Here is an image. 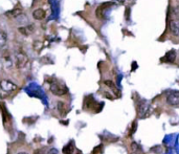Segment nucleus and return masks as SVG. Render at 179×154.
I'll use <instances>...</instances> for the list:
<instances>
[{"label":"nucleus","instance_id":"obj_5","mask_svg":"<svg viewBox=\"0 0 179 154\" xmlns=\"http://www.w3.org/2000/svg\"><path fill=\"white\" fill-rule=\"evenodd\" d=\"M0 89H1L3 92L11 93V92H13L14 90L17 89V86L15 85L13 82H11V81L2 80L1 82H0Z\"/></svg>","mask_w":179,"mask_h":154},{"label":"nucleus","instance_id":"obj_9","mask_svg":"<svg viewBox=\"0 0 179 154\" xmlns=\"http://www.w3.org/2000/svg\"><path fill=\"white\" fill-rule=\"evenodd\" d=\"M45 16H46V13L42 8H37V10L32 12V17H34L36 20H42L45 18Z\"/></svg>","mask_w":179,"mask_h":154},{"label":"nucleus","instance_id":"obj_10","mask_svg":"<svg viewBox=\"0 0 179 154\" xmlns=\"http://www.w3.org/2000/svg\"><path fill=\"white\" fill-rule=\"evenodd\" d=\"M76 151V146H74V141H70L66 146H64L63 148V153L64 154H73V152Z\"/></svg>","mask_w":179,"mask_h":154},{"label":"nucleus","instance_id":"obj_2","mask_svg":"<svg viewBox=\"0 0 179 154\" xmlns=\"http://www.w3.org/2000/svg\"><path fill=\"white\" fill-rule=\"evenodd\" d=\"M113 2H105V3H102L97 8V11H95V15H97V17L98 19H104L105 18V14L107 12L109 11L110 8L113 7Z\"/></svg>","mask_w":179,"mask_h":154},{"label":"nucleus","instance_id":"obj_3","mask_svg":"<svg viewBox=\"0 0 179 154\" xmlns=\"http://www.w3.org/2000/svg\"><path fill=\"white\" fill-rule=\"evenodd\" d=\"M28 62V58L27 56L25 55L22 51H19V53L16 54V67L17 68H23L25 67V65L27 64Z\"/></svg>","mask_w":179,"mask_h":154},{"label":"nucleus","instance_id":"obj_14","mask_svg":"<svg viewBox=\"0 0 179 154\" xmlns=\"http://www.w3.org/2000/svg\"><path fill=\"white\" fill-rule=\"evenodd\" d=\"M151 150H152V152H154L156 154H160L162 152V147L159 146V145H157V146H155V147H152Z\"/></svg>","mask_w":179,"mask_h":154},{"label":"nucleus","instance_id":"obj_16","mask_svg":"<svg viewBox=\"0 0 179 154\" xmlns=\"http://www.w3.org/2000/svg\"><path fill=\"white\" fill-rule=\"evenodd\" d=\"M34 154H48V153H47L46 151L43 150V149H37L34 152Z\"/></svg>","mask_w":179,"mask_h":154},{"label":"nucleus","instance_id":"obj_1","mask_svg":"<svg viewBox=\"0 0 179 154\" xmlns=\"http://www.w3.org/2000/svg\"><path fill=\"white\" fill-rule=\"evenodd\" d=\"M49 89H50V91H52V95H58V96L66 95L67 91H68L67 87L65 86L63 83H60V82H58V81H53V82L50 83Z\"/></svg>","mask_w":179,"mask_h":154},{"label":"nucleus","instance_id":"obj_15","mask_svg":"<svg viewBox=\"0 0 179 154\" xmlns=\"http://www.w3.org/2000/svg\"><path fill=\"white\" fill-rule=\"evenodd\" d=\"M103 146L102 145H100V146H97V147H95L94 148V150L92 151V154H102L103 152Z\"/></svg>","mask_w":179,"mask_h":154},{"label":"nucleus","instance_id":"obj_8","mask_svg":"<svg viewBox=\"0 0 179 154\" xmlns=\"http://www.w3.org/2000/svg\"><path fill=\"white\" fill-rule=\"evenodd\" d=\"M170 31H171L173 35L179 38V22H177L174 19L170 21Z\"/></svg>","mask_w":179,"mask_h":154},{"label":"nucleus","instance_id":"obj_6","mask_svg":"<svg viewBox=\"0 0 179 154\" xmlns=\"http://www.w3.org/2000/svg\"><path fill=\"white\" fill-rule=\"evenodd\" d=\"M149 109V104L146 100H142L138 103V106H137V113L141 117H145L147 114V111Z\"/></svg>","mask_w":179,"mask_h":154},{"label":"nucleus","instance_id":"obj_19","mask_svg":"<svg viewBox=\"0 0 179 154\" xmlns=\"http://www.w3.org/2000/svg\"><path fill=\"white\" fill-rule=\"evenodd\" d=\"M135 130H136V122H134L133 123V126H132V130H131V133L130 134H133L134 132H135Z\"/></svg>","mask_w":179,"mask_h":154},{"label":"nucleus","instance_id":"obj_7","mask_svg":"<svg viewBox=\"0 0 179 154\" xmlns=\"http://www.w3.org/2000/svg\"><path fill=\"white\" fill-rule=\"evenodd\" d=\"M175 60H176V51L174 49H172V50L168 51L163 58H162V62H163V63H174Z\"/></svg>","mask_w":179,"mask_h":154},{"label":"nucleus","instance_id":"obj_11","mask_svg":"<svg viewBox=\"0 0 179 154\" xmlns=\"http://www.w3.org/2000/svg\"><path fill=\"white\" fill-rule=\"evenodd\" d=\"M7 42V33L3 32L2 29H0V49H2Z\"/></svg>","mask_w":179,"mask_h":154},{"label":"nucleus","instance_id":"obj_18","mask_svg":"<svg viewBox=\"0 0 179 154\" xmlns=\"http://www.w3.org/2000/svg\"><path fill=\"white\" fill-rule=\"evenodd\" d=\"M113 3H116V4H123L124 3V0H112Z\"/></svg>","mask_w":179,"mask_h":154},{"label":"nucleus","instance_id":"obj_12","mask_svg":"<svg viewBox=\"0 0 179 154\" xmlns=\"http://www.w3.org/2000/svg\"><path fill=\"white\" fill-rule=\"evenodd\" d=\"M19 32L21 34L25 35V36H28L31 35L32 32H34V26L32 25H28V26H24V28H19Z\"/></svg>","mask_w":179,"mask_h":154},{"label":"nucleus","instance_id":"obj_20","mask_svg":"<svg viewBox=\"0 0 179 154\" xmlns=\"http://www.w3.org/2000/svg\"><path fill=\"white\" fill-rule=\"evenodd\" d=\"M77 154H82V153H81V151H77Z\"/></svg>","mask_w":179,"mask_h":154},{"label":"nucleus","instance_id":"obj_13","mask_svg":"<svg viewBox=\"0 0 179 154\" xmlns=\"http://www.w3.org/2000/svg\"><path fill=\"white\" fill-rule=\"evenodd\" d=\"M104 83H105V85H107V86H108L109 88H111V89L113 90V91H114V92L116 93V95H117V93H118V89L116 88L115 84L113 83L112 81H110V80H106V81H105V82H104Z\"/></svg>","mask_w":179,"mask_h":154},{"label":"nucleus","instance_id":"obj_17","mask_svg":"<svg viewBox=\"0 0 179 154\" xmlns=\"http://www.w3.org/2000/svg\"><path fill=\"white\" fill-rule=\"evenodd\" d=\"M131 148H132L133 151H137L139 147H138V145H137L136 143H132V144H131Z\"/></svg>","mask_w":179,"mask_h":154},{"label":"nucleus","instance_id":"obj_21","mask_svg":"<svg viewBox=\"0 0 179 154\" xmlns=\"http://www.w3.org/2000/svg\"><path fill=\"white\" fill-rule=\"evenodd\" d=\"M18 154H27V153H25V152H20V153H18Z\"/></svg>","mask_w":179,"mask_h":154},{"label":"nucleus","instance_id":"obj_4","mask_svg":"<svg viewBox=\"0 0 179 154\" xmlns=\"http://www.w3.org/2000/svg\"><path fill=\"white\" fill-rule=\"evenodd\" d=\"M167 103L170 106H177L179 105V91L178 90H172L167 96Z\"/></svg>","mask_w":179,"mask_h":154}]
</instances>
